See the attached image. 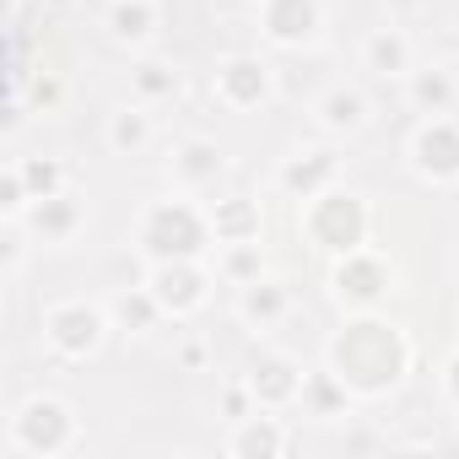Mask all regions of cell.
<instances>
[{"mask_svg":"<svg viewBox=\"0 0 459 459\" xmlns=\"http://www.w3.org/2000/svg\"><path fill=\"white\" fill-rule=\"evenodd\" d=\"M244 384H249L260 411H298L303 389H308V368L281 346H260L249 357V368H244Z\"/></svg>","mask_w":459,"mask_h":459,"instance_id":"8fae6325","label":"cell"},{"mask_svg":"<svg viewBox=\"0 0 459 459\" xmlns=\"http://www.w3.org/2000/svg\"><path fill=\"white\" fill-rule=\"evenodd\" d=\"M173 362H178L184 373H205V362H211V346H205L200 335H184V341L173 346Z\"/></svg>","mask_w":459,"mask_h":459,"instance_id":"f546056e","label":"cell"},{"mask_svg":"<svg viewBox=\"0 0 459 459\" xmlns=\"http://www.w3.org/2000/svg\"><path fill=\"white\" fill-rule=\"evenodd\" d=\"M216 276H221L227 287H249V281L271 276V265H265V238H260V244H221V249H216Z\"/></svg>","mask_w":459,"mask_h":459,"instance_id":"d4e9b609","label":"cell"},{"mask_svg":"<svg viewBox=\"0 0 459 459\" xmlns=\"http://www.w3.org/2000/svg\"><path fill=\"white\" fill-rule=\"evenodd\" d=\"M216 394H221V416H227V421H238V416L260 411V405H255V394H249V384H244V373H238V378H227Z\"/></svg>","mask_w":459,"mask_h":459,"instance_id":"f1b7e54d","label":"cell"},{"mask_svg":"<svg viewBox=\"0 0 459 459\" xmlns=\"http://www.w3.org/2000/svg\"><path fill=\"white\" fill-rule=\"evenodd\" d=\"M17 168H22V178H28V189H33V200H44V195H60V189H76V173H71V162L65 157H17Z\"/></svg>","mask_w":459,"mask_h":459,"instance_id":"4316f807","label":"cell"},{"mask_svg":"<svg viewBox=\"0 0 459 459\" xmlns=\"http://www.w3.org/2000/svg\"><path fill=\"white\" fill-rule=\"evenodd\" d=\"M351 405H357V400L335 384V373H325V368H319V373H308V389H303V405H298V411H303V416L341 421V416H351Z\"/></svg>","mask_w":459,"mask_h":459,"instance_id":"484cf974","label":"cell"},{"mask_svg":"<svg viewBox=\"0 0 459 459\" xmlns=\"http://www.w3.org/2000/svg\"><path fill=\"white\" fill-rule=\"evenodd\" d=\"M308 125H314L325 141H357V135H368V125H373V98H368L357 82H330V87L314 98Z\"/></svg>","mask_w":459,"mask_h":459,"instance_id":"9a60e30c","label":"cell"},{"mask_svg":"<svg viewBox=\"0 0 459 459\" xmlns=\"http://www.w3.org/2000/svg\"><path fill=\"white\" fill-rule=\"evenodd\" d=\"M416 368V341L405 325H394L384 308L346 314V325L325 341V373L357 400V405H384L405 389Z\"/></svg>","mask_w":459,"mask_h":459,"instance_id":"6da1fadb","label":"cell"},{"mask_svg":"<svg viewBox=\"0 0 459 459\" xmlns=\"http://www.w3.org/2000/svg\"><path fill=\"white\" fill-rule=\"evenodd\" d=\"M82 443H87V427H82L76 405L55 389L22 394L6 416V454H17V459H65Z\"/></svg>","mask_w":459,"mask_h":459,"instance_id":"3957f363","label":"cell"},{"mask_svg":"<svg viewBox=\"0 0 459 459\" xmlns=\"http://www.w3.org/2000/svg\"><path fill=\"white\" fill-rule=\"evenodd\" d=\"M292 448H298V437L287 427V411H249L238 421H227V432H221L227 459H287Z\"/></svg>","mask_w":459,"mask_h":459,"instance_id":"4fadbf2b","label":"cell"},{"mask_svg":"<svg viewBox=\"0 0 459 459\" xmlns=\"http://www.w3.org/2000/svg\"><path fill=\"white\" fill-rule=\"evenodd\" d=\"M292 308H298V292H292V281H287V276H260V281L238 287V303H233L238 325H244V330H255V335L281 330V325L292 319Z\"/></svg>","mask_w":459,"mask_h":459,"instance_id":"e0dca14e","label":"cell"},{"mask_svg":"<svg viewBox=\"0 0 459 459\" xmlns=\"http://www.w3.org/2000/svg\"><path fill=\"white\" fill-rule=\"evenodd\" d=\"M394 287H400V265H394L384 249H373V244H362V249H351V255L330 260V276H325L330 303H335V308H346V314L384 308V303L394 298Z\"/></svg>","mask_w":459,"mask_h":459,"instance_id":"8992f818","label":"cell"},{"mask_svg":"<svg viewBox=\"0 0 459 459\" xmlns=\"http://www.w3.org/2000/svg\"><path fill=\"white\" fill-rule=\"evenodd\" d=\"M130 249L146 265H162V260H211L216 255L211 211L195 195H184V189L152 195V200H141V211L130 221Z\"/></svg>","mask_w":459,"mask_h":459,"instance_id":"7a4b0ae2","label":"cell"},{"mask_svg":"<svg viewBox=\"0 0 459 459\" xmlns=\"http://www.w3.org/2000/svg\"><path fill=\"white\" fill-rule=\"evenodd\" d=\"M184 92V76L168 65V60H135L130 65V98L146 103V108H162Z\"/></svg>","mask_w":459,"mask_h":459,"instance_id":"cb8c5ba5","label":"cell"},{"mask_svg":"<svg viewBox=\"0 0 459 459\" xmlns=\"http://www.w3.org/2000/svg\"><path fill=\"white\" fill-rule=\"evenodd\" d=\"M405 173L427 189H459V114H421L411 125Z\"/></svg>","mask_w":459,"mask_h":459,"instance_id":"52a82bcc","label":"cell"},{"mask_svg":"<svg viewBox=\"0 0 459 459\" xmlns=\"http://www.w3.org/2000/svg\"><path fill=\"white\" fill-rule=\"evenodd\" d=\"M405 103H411L416 114H454V103H459V76H454V65H416V71L405 76Z\"/></svg>","mask_w":459,"mask_h":459,"instance_id":"603a6c76","label":"cell"},{"mask_svg":"<svg viewBox=\"0 0 459 459\" xmlns=\"http://www.w3.org/2000/svg\"><path fill=\"white\" fill-rule=\"evenodd\" d=\"M437 389H443V400L459 411V351L443 357V368H437Z\"/></svg>","mask_w":459,"mask_h":459,"instance_id":"4dcf8cb0","label":"cell"},{"mask_svg":"<svg viewBox=\"0 0 459 459\" xmlns=\"http://www.w3.org/2000/svg\"><path fill=\"white\" fill-rule=\"evenodd\" d=\"M103 146L114 152V157H146L152 146H157V119H152V108L146 103H119V108H108L103 114Z\"/></svg>","mask_w":459,"mask_h":459,"instance_id":"44dd1931","label":"cell"},{"mask_svg":"<svg viewBox=\"0 0 459 459\" xmlns=\"http://www.w3.org/2000/svg\"><path fill=\"white\" fill-rule=\"evenodd\" d=\"M335 184H346V168H341L335 146H292L276 162V195H287L298 205L325 195V189H335Z\"/></svg>","mask_w":459,"mask_h":459,"instance_id":"5bb4252c","label":"cell"},{"mask_svg":"<svg viewBox=\"0 0 459 459\" xmlns=\"http://www.w3.org/2000/svg\"><path fill=\"white\" fill-rule=\"evenodd\" d=\"M211 227H216V249L221 244H260L265 238V205L255 195H216L211 205Z\"/></svg>","mask_w":459,"mask_h":459,"instance_id":"ffe728a7","label":"cell"},{"mask_svg":"<svg viewBox=\"0 0 459 459\" xmlns=\"http://www.w3.org/2000/svg\"><path fill=\"white\" fill-rule=\"evenodd\" d=\"M108 314H114V330H119L125 341H146V335L168 319L146 281H141V287H119V292H108Z\"/></svg>","mask_w":459,"mask_h":459,"instance_id":"7402d4cb","label":"cell"},{"mask_svg":"<svg viewBox=\"0 0 459 459\" xmlns=\"http://www.w3.org/2000/svg\"><path fill=\"white\" fill-rule=\"evenodd\" d=\"M141 281L152 287V298L162 303V314H168L173 325H189V319H200V314L211 308L221 276H216V265H205V260H162V265H146Z\"/></svg>","mask_w":459,"mask_h":459,"instance_id":"ba28073f","label":"cell"},{"mask_svg":"<svg viewBox=\"0 0 459 459\" xmlns=\"http://www.w3.org/2000/svg\"><path fill=\"white\" fill-rule=\"evenodd\" d=\"M362 71L378 76V82H405L416 71V44L400 22H384L362 39Z\"/></svg>","mask_w":459,"mask_h":459,"instance_id":"d6986e66","label":"cell"},{"mask_svg":"<svg viewBox=\"0 0 459 459\" xmlns=\"http://www.w3.org/2000/svg\"><path fill=\"white\" fill-rule=\"evenodd\" d=\"M221 6H249V12H255V6H260V0H221Z\"/></svg>","mask_w":459,"mask_h":459,"instance_id":"d6a6232c","label":"cell"},{"mask_svg":"<svg viewBox=\"0 0 459 459\" xmlns=\"http://www.w3.org/2000/svg\"><path fill=\"white\" fill-rule=\"evenodd\" d=\"M87 221H92V205L82 200V189H60V195H44V200H33V211L22 216V227H28L33 249H49V255L71 249V244L87 233Z\"/></svg>","mask_w":459,"mask_h":459,"instance_id":"7c38bea8","label":"cell"},{"mask_svg":"<svg viewBox=\"0 0 459 459\" xmlns=\"http://www.w3.org/2000/svg\"><path fill=\"white\" fill-rule=\"evenodd\" d=\"M378 6H384L389 17H411V12H421V0H378Z\"/></svg>","mask_w":459,"mask_h":459,"instance_id":"1f68e13d","label":"cell"},{"mask_svg":"<svg viewBox=\"0 0 459 459\" xmlns=\"http://www.w3.org/2000/svg\"><path fill=\"white\" fill-rule=\"evenodd\" d=\"M276 92H281V82H276L271 60H260V55H221L216 71H211V98H216V108L238 114V119L265 114V108L276 103Z\"/></svg>","mask_w":459,"mask_h":459,"instance_id":"9c48e42d","label":"cell"},{"mask_svg":"<svg viewBox=\"0 0 459 459\" xmlns=\"http://www.w3.org/2000/svg\"><path fill=\"white\" fill-rule=\"evenodd\" d=\"M373 221H378L373 200L362 189H351V184H335V189H325V195H314V200L298 205V238L314 255L341 260V255L373 244Z\"/></svg>","mask_w":459,"mask_h":459,"instance_id":"5b68a950","label":"cell"},{"mask_svg":"<svg viewBox=\"0 0 459 459\" xmlns=\"http://www.w3.org/2000/svg\"><path fill=\"white\" fill-rule=\"evenodd\" d=\"M103 28H108V44L114 49H152L157 33H162V0H108L103 12Z\"/></svg>","mask_w":459,"mask_h":459,"instance_id":"ac0fdd59","label":"cell"},{"mask_svg":"<svg viewBox=\"0 0 459 459\" xmlns=\"http://www.w3.org/2000/svg\"><path fill=\"white\" fill-rule=\"evenodd\" d=\"M221 173H227V152L211 135H178L173 141V152H168V189L205 195Z\"/></svg>","mask_w":459,"mask_h":459,"instance_id":"2e32d148","label":"cell"},{"mask_svg":"<svg viewBox=\"0 0 459 459\" xmlns=\"http://www.w3.org/2000/svg\"><path fill=\"white\" fill-rule=\"evenodd\" d=\"M33 211V189H28V178H22V168H17V157L0 168V221H22Z\"/></svg>","mask_w":459,"mask_h":459,"instance_id":"83f0119b","label":"cell"},{"mask_svg":"<svg viewBox=\"0 0 459 459\" xmlns=\"http://www.w3.org/2000/svg\"><path fill=\"white\" fill-rule=\"evenodd\" d=\"M108 335H114L108 298H49L39 308V346L60 368L98 362L103 346H108Z\"/></svg>","mask_w":459,"mask_h":459,"instance_id":"277c9868","label":"cell"},{"mask_svg":"<svg viewBox=\"0 0 459 459\" xmlns=\"http://www.w3.org/2000/svg\"><path fill=\"white\" fill-rule=\"evenodd\" d=\"M325 28H330L325 0H260V6H255V33H260V44H271V49H281V55L319 49V44H325Z\"/></svg>","mask_w":459,"mask_h":459,"instance_id":"30bf717a","label":"cell"}]
</instances>
